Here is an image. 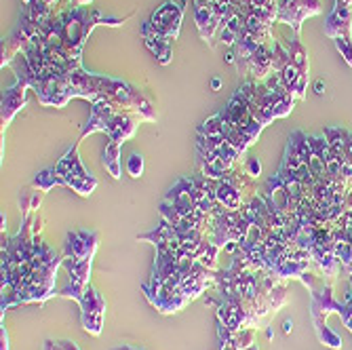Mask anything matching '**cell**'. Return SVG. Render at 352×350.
Here are the masks:
<instances>
[{
    "label": "cell",
    "mask_w": 352,
    "mask_h": 350,
    "mask_svg": "<svg viewBox=\"0 0 352 350\" xmlns=\"http://www.w3.org/2000/svg\"><path fill=\"white\" fill-rule=\"evenodd\" d=\"M131 15L112 17L98 9L68 7L53 11L43 19L19 17L13 34L3 45V68L11 66L17 55H23L30 68H76L82 66V47L98 25H122Z\"/></svg>",
    "instance_id": "cell-1"
},
{
    "label": "cell",
    "mask_w": 352,
    "mask_h": 350,
    "mask_svg": "<svg viewBox=\"0 0 352 350\" xmlns=\"http://www.w3.org/2000/svg\"><path fill=\"white\" fill-rule=\"evenodd\" d=\"M45 217L34 211L21 217L15 237L3 232L0 253V310L3 314L19 304H43L57 296V268L63 266V251L49 247L43 239Z\"/></svg>",
    "instance_id": "cell-2"
},
{
    "label": "cell",
    "mask_w": 352,
    "mask_h": 350,
    "mask_svg": "<svg viewBox=\"0 0 352 350\" xmlns=\"http://www.w3.org/2000/svg\"><path fill=\"white\" fill-rule=\"evenodd\" d=\"M11 66L15 72L28 78L30 89L36 93L43 106L63 108L72 98H82L89 102H108L120 110L135 112L148 122L156 120V108L150 104V100L140 89L120 78L89 74L82 66L30 68L23 55H17L11 61Z\"/></svg>",
    "instance_id": "cell-3"
},
{
    "label": "cell",
    "mask_w": 352,
    "mask_h": 350,
    "mask_svg": "<svg viewBox=\"0 0 352 350\" xmlns=\"http://www.w3.org/2000/svg\"><path fill=\"white\" fill-rule=\"evenodd\" d=\"M213 287L217 300L207 298V304L215 308L217 323L228 331L266 327L287 298L280 278L266 270L249 268L239 258H232L230 268L215 272Z\"/></svg>",
    "instance_id": "cell-4"
},
{
    "label": "cell",
    "mask_w": 352,
    "mask_h": 350,
    "mask_svg": "<svg viewBox=\"0 0 352 350\" xmlns=\"http://www.w3.org/2000/svg\"><path fill=\"white\" fill-rule=\"evenodd\" d=\"M217 270H211L197 260L179 258L169 249L156 247L152 270L142 285V292L150 306L161 314H175L215 285Z\"/></svg>",
    "instance_id": "cell-5"
},
{
    "label": "cell",
    "mask_w": 352,
    "mask_h": 350,
    "mask_svg": "<svg viewBox=\"0 0 352 350\" xmlns=\"http://www.w3.org/2000/svg\"><path fill=\"white\" fill-rule=\"evenodd\" d=\"M213 179L203 173L182 175L165 195L158 213L165 224L177 234H209L211 219L217 209Z\"/></svg>",
    "instance_id": "cell-6"
},
{
    "label": "cell",
    "mask_w": 352,
    "mask_h": 350,
    "mask_svg": "<svg viewBox=\"0 0 352 350\" xmlns=\"http://www.w3.org/2000/svg\"><path fill=\"white\" fill-rule=\"evenodd\" d=\"M274 23L276 0H230L217 39L234 47V66L239 68L262 45L272 43Z\"/></svg>",
    "instance_id": "cell-7"
},
{
    "label": "cell",
    "mask_w": 352,
    "mask_h": 350,
    "mask_svg": "<svg viewBox=\"0 0 352 350\" xmlns=\"http://www.w3.org/2000/svg\"><path fill=\"white\" fill-rule=\"evenodd\" d=\"M98 230H72L63 241V268L68 270L70 283L57 296L78 300L91 285V266L100 245Z\"/></svg>",
    "instance_id": "cell-8"
},
{
    "label": "cell",
    "mask_w": 352,
    "mask_h": 350,
    "mask_svg": "<svg viewBox=\"0 0 352 350\" xmlns=\"http://www.w3.org/2000/svg\"><path fill=\"white\" fill-rule=\"evenodd\" d=\"M186 5L188 0H177V3L175 0H165L142 25V39L161 66H167L171 61L173 43L179 36Z\"/></svg>",
    "instance_id": "cell-9"
},
{
    "label": "cell",
    "mask_w": 352,
    "mask_h": 350,
    "mask_svg": "<svg viewBox=\"0 0 352 350\" xmlns=\"http://www.w3.org/2000/svg\"><path fill=\"white\" fill-rule=\"evenodd\" d=\"M144 118L135 112H129V110H120L108 102H91V112H89V120L82 124L80 129V140L91 135V133H106L110 144L114 146H120L133 138L138 124L142 122Z\"/></svg>",
    "instance_id": "cell-10"
},
{
    "label": "cell",
    "mask_w": 352,
    "mask_h": 350,
    "mask_svg": "<svg viewBox=\"0 0 352 350\" xmlns=\"http://www.w3.org/2000/svg\"><path fill=\"white\" fill-rule=\"evenodd\" d=\"M302 283L308 285V287L312 289V308H310V312H312V321H314V329H316L318 340H321L323 344H327L329 348H340L342 340L333 331H329L325 327L329 312H333V310L340 312V308H342V302H338L333 298V287L327 283L312 278L308 272L304 274Z\"/></svg>",
    "instance_id": "cell-11"
},
{
    "label": "cell",
    "mask_w": 352,
    "mask_h": 350,
    "mask_svg": "<svg viewBox=\"0 0 352 350\" xmlns=\"http://www.w3.org/2000/svg\"><path fill=\"white\" fill-rule=\"evenodd\" d=\"M80 142L82 140L78 138L74 142V146L53 165V171L61 179V184L66 188H72L78 197H91L95 193V188L100 186V182H98V177L91 175L85 169V165L80 161V154H78Z\"/></svg>",
    "instance_id": "cell-12"
},
{
    "label": "cell",
    "mask_w": 352,
    "mask_h": 350,
    "mask_svg": "<svg viewBox=\"0 0 352 350\" xmlns=\"http://www.w3.org/2000/svg\"><path fill=\"white\" fill-rule=\"evenodd\" d=\"M280 80L285 89L289 91L296 100H304L306 87H308V53L300 43V36L294 34L287 47V59L280 68Z\"/></svg>",
    "instance_id": "cell-13"
},
{
    "label": "cell",
    "mask_w": 352,
    "mask_h": 350,
    "mask_svg": "<svg viewBox=\"0 0 352 350\" xmlns=\"http://www.w3.org/2000/svg\"><path fill=\"white\" fill-rule=\"evenodd\" d=\"M352 0H336V7L325 23V34L336 41L338 51L352 68Z\"/></svg>",
    "instance_id": "cell-14"
},
{
    "label": "cell",
    "mask_w": 352,
    "mask_h": 350,
    "mask_svg": "<svg viewBox=\"0 0 352 350\" xmlns=\"http://www.w3.org/2000/svg\"><path fill=\"white\" fill-rule=\"evenodd\" d=\"M321 13L318 0H276V23H287L300 36L302 23Z\"/></svg>",
    "instance_id": "cell-15"
},
{
    "label": "cell",
    "mask_w": 352,
    "mask_h": 350,
    "mask_svg": "<svg viewBox=\"0 0 352 350\" xmlns=\"http://www.w3.org/2000/svg\"><path fill=\"white\" fill-rule=\"evenodd\" d=\"M80 306V321L82 329L91 336H100L104 329V316H106V300L102 294L93 289V285H89L87 292L76 300Z\"/></svg>",
    "instance_id": "cell-16"
},
{
    "label": "cell",
    "mask_w": 352,
    "mask_h": 350,
    "mask_svg": "<svg viewBox=\"0 0 352 350\" xmlns=\"http://www.w3.org/2000/svg\"><path fill=\"white\" fill-rule=\"evenodd\" d=\"M30 89V83L23 74L15 72V83L3 93V135L7 131V127L11 124V120L15 118V114L25 106V91Z\"/></svg>",
    "instance_id": "cell-17"
},
{
    "label": "cell",
    "mask_w": 352,
    "mask_h": 350,
    "mask_svg": "<svg viewBox=\"0 0 352 350\" xmlns=\"http://www.w3.org/2000/svg\"><path fill=\"white\" fill-rule=\"evenodd\" d=\"M255 333H258V329L228 331L226 327L217 323V340H219V348H226V350H245V348L253 346V342H255Z\"/></svg>",
    "instance_id": "cell-18"
},
{
    "label": "cell",
    "mask_w": 352,
    "mask_h": 350,
    "mask_svg": "<svg viewBox=\"0 0 352 350\" xmlns=\"http://www.w3.org/2000/svg\"><path fill=\"white\" fill-rule=\"evenodd\" d=\"M43 199H45V193H41V190H38V188H34L32 184H30L28 188H23L21 193H19V199H17V203H19V211H21V217H25V215H30V213L38 211V207H41Z\"/></svg>",
    "instance_id": "cell-19"
},
{
    "label": "cell",
    "mask_w": 352,
    "mask_h": 350,
    "mask_svg": "<svg viewBox=\"0 0 352 350\" xmlns=\"http://www.w3.org/2000/svg\"><path fill=\"white\" fill-rule=\"evenodd\" d=\"M21 3H23L21 15L30 19H43L51 15L57 7V0H21Z\"/></svg>",
    "instance_id": "cell-20"
},
{
    "label": "cell",
    "mask_w": 352,
    "mask_h": 350,
    "mask_svg": "<svg viewBox=\"0 0 352 350\" xmlns=\"http://www.w3.org/2000/svg\"><path fill=\"white\" fill-rule=\"evenodd\" d=\"M32 186L34 188H38L41 193H49V190H53L55 186H63L61 184V179L55 175V171H53V167H49V169H45V171H41L34 179H32Z\"/></svg>",
    "instance_id": "cell-21"
},
{
    "label": "cell",
    "mask_w": 352,
    "mask_h": 350,
    "mask_svg": "<svg viewBox=\"0 0 352 350\" xmlns=\"http://www.w3.org/2000/svg\"><path fill=\"white\" fill-rule=\"evenodd\" d=\"M126 173L135 179L142 177V173H144V156L142 154H131L126 158Z\"/></svg>",
    "instance_id": "cell-22"
},
{
    "label": "cell",
    "mask_w": 352,
    "mask_h": 350,
    "mask_svg": "<svg viewBox=\"0 0 352 350\" xmlns=\"http://www.w3.org/2000/svg\"><path fill=\"white\" fill-rule=\"evenodd\" d=\"M43 350H80V348L70 340H45Z\"/></svg>",
    "instance_id": "cell-23"
},
{
    "label": "cell",
    "mask_w": 352,
    "mask_h": 350,
    "mask_svg": "<svg viewBox=\"0 0 352 350\" xmlns=\"http://www.w3.org/2000/svg\"><path fill=\"white\" fill-rule=\"evenodd\" d=\"M243 165H245V169H247L253 177H258L260 171H262V165H260V161H258V156H247L245 161H243Z\"/></svg>",
    "instance_id": "cell-24"
},
{
    "label": "cell",
    "mask_w": 352,
    "mask_h": 350,
    "mask_svg": "<svg viewBox=\"0 0 352 350\" xmlns=\"http://www.w3.org/2000/svg\"><path fill=\"white\" fill-rule=\"evenodd\" d=\"M0 342H3V348L0 350H9V333H7L5 325H3V329H0Z\"/></svg>",
    "instance_id": "cell-25"
},
{
    "label": "cell",
    "mask_w": 352,
    "mask_h": 350,
    "mask_svg": "<svg viewBox=\"0 0 352 350\" xmlns=\"http://www.w3.org/2000/svg\"><path fill=\"white\" fill-rule=\"evenodd\" d=\"M68 3H70L72 7H87V5L93 3V0H68Z\"/></svg>",
    "instance_id": "cell-26"
},
{
    "label": "cell",
    "mask_w": 352,
    "mask_h": 350,
    "mask_svg": "<svg viewBox=\"0 0 352 350\" xmlns=\"http://www.w3.org/2000/svg\"><path fill=\"white\" fill-rule=\"evenodd\" d=\"M209 3H211V0H195V11H197V9H203V7L209 5Z\"/></svg>",
    "instance_id": "cell-27"
},
{
    "label": "cell",
    "mask_w": 352,
    "mask_h": 350,
    "mask_svg": "<svg viewBox=\"0 0 352 350\" xmlns=\"http://www.w3.org/2000/svg\"><path fill=\"white\" fill-rule=\"evenodd\" d=\"M292 327H294V323H292V321H285V333H289V331H292Z\"/></svg>",
    "instance_id": "cell-28"
},
{
    "label": "cell",
    "mask_w": 352,
    "mask_h": 350,
    "mask_svg": "<svg viewBox=\"0 0 352 350\" xmlns=\"http://www.w3.org/2000/svg\"><path fill=\"white\" fill-rule=\"evenodd\" d=\"M112 350H140V348H133V346H118V348H112Z\"/></svg>",
    "instance_id": "cell-29"
},
{
    "label": "cell",
    "mask_w": 352,
    "mask_h": 350,
    "mask_svg": "<svg viewBox=\"0 0 352 350\" xmlns=\"http://www.w3.org/2000/svg\"><path fill=\"white\" fill-rule=\"evenodd\" d=\"M219 350H226V348H219ZM245 350H260V348L253 344V346H249V348H245Z\"/></svg>",
    "instance_id": "cell-30"
}]
</instances>
